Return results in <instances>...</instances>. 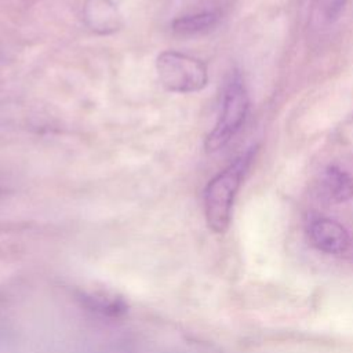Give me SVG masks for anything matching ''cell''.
I'll list each match as a JSON object with an SVG mask.
<instances>
[{
	"mask_svg": "<svg viewBox=\"0 0 353 353\" xmlns=\"http://www.w3.org/2000/svg\"><path fill=\"white\" fill-rule=\"evenodd\" d=\"M255 154V148L234 159L225 170L216 174L204 190V212L211 230L223 233L230 222L232 207L243 176Z\"/></svg>",
	"mask_w": 353,
	"mask_h": 353,
	"instance_id": "cell-1",
	"label": "cell"
},
{
	"mask_svg": "<svg viewBox=\"0 0 353 353\" xmlns=\"http://www.w3.org/2000/svg\"><path fill=\"white\" fill-rule=\"evenodd\" d=\"M248 94L239 73H233L226 83L219 119L205 138L207 152L222 149L241 128L248 113Z\"/></svg>",
	"mask_w": 353,
	"mask_h": 353,
	"instance_id": "cell-2",
	"label": "cell"
},
{
	"mask_svg": "<svg viewBox=\"0 0 353 353\" xmlns=\"http://www.w3.org/2000/svg\"><path fill=\"white\" fill-rule=\"evenodd\" d=\"M156 69L161 85L171 92H196L208 81L207 65L178 51H164L157 57Z\"/></svg>",
	"mask_w": 353,
	"mask_h": 353,
	"instance_id": "cell-3",
	"label": "cell"
},
{
	"mask_svg": "<svg viewBox=\"0 0 353 353\" xmlns=\"http://www.w3.org/2000/svg\"><path fill=\"white\" fill-rule=\"evenodd\" d=\"M309 239L319 250L330 255H342L350 247V236L338 221L316 218L309 225Z\"/></svg>",
	"mask_w": 353,
	"mask_h": 353,
	"instance_id": "cell-4",
	"label": "cell"
},
{
	"mask_svg": "<svg viewBox=\"0 0 353 353\" xmlns=\"http://www.w3.org/2000/svg\"><path fill=\"white\" fill-rule=\"evenodd\" d=\"M83 15L88 28L99 34L113 33L123 23L121 14L112 0H85Z\"/></svg>",
	"mask_w": 353,
	"mask_h": 353,
	"instance_id": "cell-5",
	"label": "cell"
},
{
	"mask_svg": "<svg viewBox=\"0 0 353 353\" xmlns=\"http://www.w3.org/2000/svg\"><path fill=\"white\" fill-rule=\"evenodd\" d=\"M221 18L218 11H200L196 14L182 15L172 21V30L179 36H194L214 28Z\"/></svg>",
	"mask_w": 353,
	"mask_h": 353,
	"instance_id": "cell-6",
	"label": "cell"
},
{
	"mask_svg": "<svg viewBox=\"0 0 353 353\" xmlns=\"http://www.w3.org/2000/svg\"><path fill=\"white\" fill-rule=\"evenodd\" d=\"M324 186L335 203H345L353 197V178L336 165L327 167L324 172Z\"/></svg>",
	"mask_w": 353,
	"mask_h": 353,
	"instance_id": "cell-7",
	"label": "cell"
},
{
	"mask_svg": "<svg viewBox=\"0 0 353 353\" xmlns=\"http://www.w3.org/2000/svg\"><path fill=\"white\" fill-rule=\"evenodd\" d=\"M347 0H323V12L328 21H334L339 17Z\"/></svg>",
	"mask_w": 353,
	"mask_h": 353,
	"instance_id": "cell-8",
	"label": "cell"
}]
</instances>
